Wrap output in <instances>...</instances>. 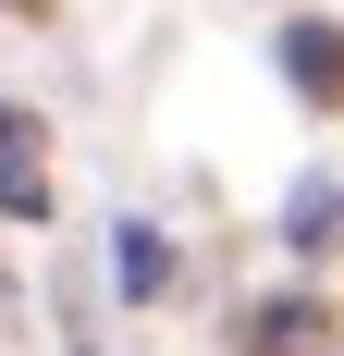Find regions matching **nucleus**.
<instances>
[{
    "label": "nucleus",
    "mask_w": 344,
    "mask_h": 356,
    "mask_svg": "<svg viewBox=\"0 0 344 356\" xmlns=\"http://www.w3.org/2000/svg\"><path fill=\"white\" fill-rule=\"evenodd\" d=\"M283 74H295V99H308V111H344V25L295 13V25H283Z\"/></svg>",
    "instance_id": "nucleus-1"
},
{
    "label": "nucleus",
    "mask_w": 344,
    "mask_h": 356,
    "mask_svg": "<svg viewBox=\"0 0 344 356\" xmlns=\"http://www.w3.org/2000/svg\"><path fill=\"white\" fill-rule=\"evenodd\" d=\"M246 356H332V307L320 295H271L246 320Z\"/></svg>",
    "instance_id": "nucleus-2"
},
{
    "label": "nucleus",
    "mask_w": 344,
    "mask_h": 356,
    "mask_svg": "<svg viewBox=\"0 0 344 356\" xmlns=\"http://www.w3.org/2000/svg\"><path fill=\"white\" fill-rule=\"evenodd\" d=\"M0 221H49V172H37V123L0 111Z\"/></svg>",
    "instance_id": "nucleus-3"
},
{
    "label": "nucleus",
    "mask_w": 344,
    "mask_h": 356,
    "mask_svg": "<svg viewBox=\"0 0 344 356\" xmlns=\"http://www.w3.org/2000/svg\"><path fill=\"white\" fill-rule=\"evenodd\" d=\"M283 246H308V258H332V246H344V184H332V172H308V184H295Z\"/></svg>",
    "instance_id": "nucleus-4"
},
{
    "label": "nucleus",
    "mask_w": 344,
    "mask_h": 356,
    "mask_svg": "<svg viewBox=\"0 0 344 356\" xmlns=\"http://www.w3.org/2000/svg\"><path fill=\"white\" fill-rule=\"evenodd\" d=\"M111 283H123V295H160V283H172V246L148 234V221H123V246H111Z\"/></svg>",
    "instance_id": "nucleus-5"
},
{
    "label": "nucleus",
    "mask_w": 344,
    "mask_h": 356,
    "mask_svg": "<svg viewBox=\"0 0 344 356\" xmlns=\"http://www.w3.org/2000/svg\"><path fill=\"white\" fill-rule=\"evenodd\" d=\"M13 13H37V0H13Z\"/></svg>",
    "instance_id": "nucleus-6"
}]
</instances>
